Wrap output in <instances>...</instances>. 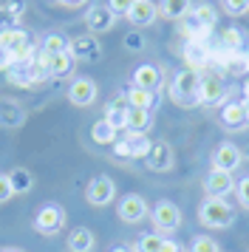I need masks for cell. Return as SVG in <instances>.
Listing matches in <instances>:
<instances>
[{
	"mask_svg": "<svg viewBox=\"0 0 249 252\" xmlns=\"http://www.w3.org/2000/svg\"><path fill=\"white\" fill-rule=\"evenodd\" d=\"M111 252H130V250H127V247H113Z\"/></svg>",
	"mask_w": 249,
	"mask_h": 252,
	"instance_id": "45",
	"label": "cell"
},
{
	"mask_svg": "<svg viewBox=\"0 0 249 252\" xmlns=\"http://www.w3.org/2000/svg\"><path fill=\"white\" fill-rule=\"evenodd\" d=\"M124 99L130 108H142V111H153L158 105V94L156 91H145V88H130L124 94Z\"/></svg>",
	"mask_w": 249,
	"mask_h": 252,
	"instance_id": "22",
	"label": "cell"
},
{
	"mask_svg": "<svg viewBox=\"0 0 249 252\" xmlns=\"http://www.w3.org/2000/svg\"><path fill=\"white\" fill-rule=\"evenodd\" d=\"M11 195H14V190H11V184H9V176L0 173V204H6Z\"/></svg>",
	"mask_w": 249,
	"mask_h": 252,
	"instance_id": "40",
	"label": "cell"
},
{
	"mask_svg": "<svg viewBox=\"0 0 249 252\" xmlns=\"http://www.w3.org/2000/svg\"><path fill=\"white\" fill-rule=\"evenodd\" d=\"M184 60L190 63L192 71H198V68H204V65H207V51H204V46L198 43V40H192L190 46L184 48Z\"/></svg>",
	"mask_w": 249,
	"mask_h": 252,
	"instance_id": "31",
	"label": "cell"
},
{
	"mask_svg": "<svg viewBox=\"0 0 249 252\" xmlns=\"http://www.w3.org/2000/svg\"><path fill=\"white\" fill-rule=\"evenodd\" d=\"M244 108H247V122H249V99H244Z\"/></svg>",
	"mask_w": 249,
	"mask_h": 252,
	"instance_id": "47",
	"label": "cell"
},
{
	"mask_svg": "<svg viewBox=\"0 0 249 252\" xmlns=\"http://www.w3.org/2000/svg\"><path fill=\"white\" fill-rule=\"evenodd\" d=\"M224 12L229 17H244L249 12V3L247 0H224Z\"/></svg>",
	"mask_w": 249,
	"mask_h": 252,
	"instance_id": "35",
	"label": "cell"
},
{
	"mask_svg": "<svg viewBox=\"0 0 249 252\" xmlns=\"http://www.w3.org/2000/svg\"><path fill=\"white\" fill-rule=\"evenodd\" d=\"M158 252H181V244H179V241H173V238H164Z\"/></svg>",
	"mask_w": 249,
	"mask_h": 252,
	"instance_id": "41",
	"label": "cell"
},
{
	"mask_svg": "<svg viewBox=\"0 0 249 252\" xmlns=\"http://www.w3.org/2000/svg\"><path fill=\"white\" fill-rule=\"evenodd\" d=\"M85 26L91 29V34H105L116 26V14L108 6H91L85 14Z\"/></svg>",
	"mask_w": 249,
	"mask_h": 252,
	"instance_id": "14",
	"label": "cell"
},
{
	"mask_svg": "<svg viewBox=\"0 0 249 252\" xmlns=\"http://www.w3.org/2000/svg\"><path fill=\"white\" fill-rule=\"evenodd\" d=\"M161 241H164V235H158V232H147V235H142V238L136 241L130 252H158L161 250Z\"/></svg>",
	"mask_w": 249,
	"mask_h": 252,
	"instance_id": "33",
	"label": "cell"
},
{
	"mask_svg": "<svg viewBox=\"0 0 249 252\" xmlns=\"http://www.w3.org/2000/svg\"><path fill=\"white\" fill-rule=\"evenodd\" d=\"M198 221L210 229H224L235 221V210L224 198H204L198 207Z\"/></svg>",
	"mask_w": 249,
	"mask_h": 252,
	"instance_id": "2",
	"label": "cell"
},
{
	"mask_svg": "<svg viewBox=\"0 0 249 252\" xmlns=\"http://www.w3.org/2000/svg\"><path fill=\"white\" fill-rule=\"evenodd\" d=\"M244 96H247V99H249V80L244 82Z\"/></svg>",
	"mask_w": 249,
	"mask_h": 252,
	"instance_id": "46",
	"label": "cell"
},
{
	"mask_svg": "<svg viewBox=\"0 0 249 252\" xmlns=\"http://www.w3.org/2000/svg\"><path fill=\"white\" fill-rule=\"evenodd\" d=\"M65 227V210L60 204H43L34 216V229L40 235H57Z\"/></svg>",
	"mask_w": 249,
	"mask_h": 252,
	"instance_id": "5",
	"label": "cell"
},
{
	"mask_svg": "<svg viewBox=\"0 0 249 252\" xmlns=\"http://www.w3.org/2000/svg\"><path fill=\"white\" fill-rule=\"evenodd\" d=\"M247 3H249V0H247Z\"/></svg>",
	"mask_w": 249,
	"mask_h": 252,
	"instance_id": "48",
	"label": "cell"
},
{
	"mask_svg": "<svg viewBox=\"0 0 249 252\" xmlns=\"http://www.w3.org/2000/svg\"><path fill=\"white\" fill-rule=\"evenodd\" d=\"M156 6L164 20H184L192 9V0H158Z\"/></svg>",
	"mask_w": 249,
	"mask_h": 252,
	"instance_id": "20",
	"label": "cell"
},
{
	"mask_svg": "<svg viewBox=\"0 0 249 252\" xmlns=\"http://www.w3.org/2000/svg\"><path fill=\"white\" fill-rule=\"evenodd\" d=\"M88 0H60V6H68V9H77V6H85Z\"/></svg>",
	"mask_w": 249,
	"mask_h": 252,
	"instance_id": "43",
	"label": "cell"
},
{
	"mask_svg": "<svg viewBox=\"0 0 249 252\" xmlns=\"http://www.w3.org/2000/svg\"><path fill=\"white\" fill-rule=\"evenodd\" d=\"M124 139H127V148H130L133 159H145L150 153V148H153V142L147 139V133H127Z\"/></svg>",
	"mask_w": 249,
	"mask_h": 252,
	"instance_id": "29",
	"label": "cell"
},
{
	"mask_svg": "<svg viewBox=\"0 0 249 252\" xmlns=\"http://www.w3.org/2000/svg\"><path fill=\"white\" fill-rule=\"evenodd\" d=\"M229 193H235V179L232 173H221V170H210L204 179V195L207 198H226Z\"/></svg>",
	"mask_w": 249,
	"mask_h": 252,
	"instance_id": "11",
	"label": "cell"
},
{
	"mask_svg": "<svg viewBox=\"0 0 249 252\" xmlns=\"http://www.w3.org/2000/svg\"><path fill=\"white\" fill-rule=\"evenodd\" d=\"M158 85H161V71H158V65H153V63H145V65H139V68L133 71V88L156 91Z\"/></svg>",
	"mask_w": 249,
	"mask_h": 252,
	"instance_id": "17",
	"label": "cell"
},
{
	"mask_svg": "<svg viewBox=\"0 0 249 252\" xmlns=\"http://www.w3.org/2000/svg\"><path fill=\"white\" fill-rule=\"evenodd\" d=\"M74 57L68 54V51H62V54H54L51 57V63H48V74H51V80H68L71 74H74Z\"/></svg>",
	"mask_w": 249,
	"mask_h": 252,
	"instance_id": "21",
	"label": "cell"
},
{
	"mask_svg": "<svg viewBox=\"0 0 249 252\" xmlns=\"http://www.w3.org/2000/svg\"><path fill=\"white\" fill-rule=\"evenodd\" d=\"M198 85H201V74L192 68L179 71L173 82H170V99L179 105V108H198L201 99H198Z\"/></svg>",
	"mask_w": 249,
	"mask_h": 252,
	"instance_id": "1",
	"label": "cell"
},
{
	"mask_svg": "<svg viewBox=\"0 0 249 252\" xmlns=\"http://www.w3.org/2000/svg\"><path fill=\"white\" fill-rule=\"evenodd\" d=\"M29 43H31V37H29V32L20 29V26H14V29H3V32H0V48L9 51V54L20 51V48L29 46Z\"/></svg>",
	"mask_w": 249,
	"mask_h": 252,
	"instance_id": "19",
	"label": "cell"
},
{
	"mask_svg": "<svg viewBox=\"0 0 249 252\" xmlns=\"http://www.w3.org/2000/svg\"><path fill=\"white\" fill-rule=\"evenodd\" d=\"M9 184H11V190H14L17 195H26L34 187L31 170H26V167H14V170L9 173Z\"/></svg>",
	"mask_w": 249,
	"mask_h": 252,
	"instance_id": "26",
	"label": "cell"
},
{
	"mask_svg": "<svg viewBox=\"0 0 249 252\" xmlns=\"http://www.w3.org/2000/svg\"><path fill=\"white\" fill-rule=\"evenodd\" d=\"M145 164L147 170L153 173H167L173 170V164H176V153H173V148H170V142H153V148H150V153L145 156Z\"/></svg>",
	"mask_w": 249,
	"mask_h": 252,
	"instance_id": "10",
	"label": "cell"
},
{
	"mask_svg": "<svg viewBox=\"0 0 249 252\" xmlns=\"http://www.w3.org/2000/svg\"><path fill=\"white\" fill-rule=\"evenodd\" d=\"M150 218H153V227H156V232H161V235L176 232V229L181 227V210L173 204V201H167V198H161V201H156V204H153Z\"/></svg>",
	"mask_w": 249,
	"mask_h": 252,
	"instance_id": "4",
	"label": "cell"
},
{
	"mask_svg": "<svg viewBox=\"0 0 249 252\" xmlns=\"http://www.w3.org/2000/svg\"><path fill=\"white\" fill-rule=\"evenodd\" d=\"M0 252H26V250H17V247H3Z\"/></svg>",
	"mask_w": 249,
	"mask_h": 252,
	"instance_id": "44",
	"label": "cell"
},
{
	"mask_svg": "<svg viewBox=\"0 0 249 252\" xmlns=\"http://www.w3.org/2000/svg\"><path fill=\"white\" fill-rule=\"evenodd\" d=\"M93 244H96V238H93V232L88 227H77L68 235V250L71 252H91Z\"/></svg>",
	"mask_w": 249,
	"mask_h": 252,
	"instance_id": "24",
	"label": "cell"
},
{
	"mask_svg": "<svg viewBox=\"0 0 249 252\" xmlns=\"http://www.w3.org/2000/svg\"><path fill=\"white\" fill-rule=\"evenodd\" d=\"M221 127L224 130H244V127L249 125L247 122V108H244V102H226L224 108H221Z\"/></svg>",
	"mask_w": 249,
	"mask_h": 252,
	"instance_id": "15",
	"label": "cell"
},
{
	"mask_svg": "<svg viewBox=\"0 0 249 252\" xmlns=\"http://www.w3.org/2000/svg\"><path fill=\"white\" fill-rule=\"evenodd\" d=\"M127 111H130V105L124 96H116L108 108H105V122L113 127V130H124L127 127Z\"/></svg>",
	"mask_w": 249,
	"mask_h": 252,
	"instance_id": "18",
	"label": "cell"
},
{
	"mask_svg": "<svg viewBox=\"0 0 249 252\" xmlns=\"http://www.w3.org/2000/svg\"><path fill=\"white\" fill-rule=\"evenodd\" d=\"M6 80L11 82V85H17V88H34L37 82H34L31 77V65L26 63V65H11L9 71H6Z\"/></svg>",
	"mask_w": 249,
	"mask_h": 252,
	"instance_id": "28",
	"label": "cell"
},
{
	"mask_svg": "<svg viewBox=\"0 0 249 252\" xmlns=\"http://www.w3.org/2000/svg\"><path fill=\"white\" fill-rule=\"evenodd\" d=\"M26 119H29V114H26V108L23 105H17L14 99H0V127H23L26 125Z\"/></svg>",
	"mask_w": 249,
	"mask_h": 252,
	"instance_id": "16",
	"label": "cell"
},
{
	"mask_svg": "<svg viewBox=\"0 0 249 252\" xmlns=\"http://www.w3.org/2000/svg\"><path fill=\"white\" fill-rule=\"evenodd\" d=\"M221 65H224L232 77H244V74H249V54H232V51H224Z\"/></svg>",
	"mask_w": 249,
	"mask_h": 252,
	"instance_id": "27",
	"label": "cell"
},
{
	"mask_svg": "<svg viewBox=\"0 0 249 252\" xmlns=\"http://www.w3.org/2000/svg\"><path fill=\"white\" fill-rule=\"evenodd\" d=\"M40 48H43L45 54H62V51H68V37L65 34H57V32H51V34L43 37V43H40Z\"/></svg>",
	"mask_w": 249,
	"mask_h": 252,
	"instance_id": "32",
	"label": "cell"
},
{
	"mask_svg": "<svg viewBox=\"0 0 249 252\" xmlns=\"http://www.w3.org/2000/svg\"><path fill=\"white\" fill-rule=\"evenodd\" d=\"M221 43H224L226 51H232V54H249L247 51V37L241 29H224V34H221Z\"/></svg>",
	"mask_w": 249,
	"mask_h": 252,
	"instance_id": "25",
	"label": "cell"
},
{
	"mask_svg": "<svg viewBox=\"0 0 249 252\" xmlns=\"http://www.w3.org/2000/svg\"><path fill=\"white\" fill-rule=\"evenodd\" d=\"M116 198V184L111 176H93L85 187V201L93 207H108Z\"/></svg>",
	"mask_w": 249,
	"mask_h": 252,
	"instance_id": "6",
	"label": "cell"
},
{
	"mask_svg": "<svg viewBox=\"0 0 249 252\" xmlns=\"http://www.w3.org/2000/svg\"><path fill=\"white\" fill-rule=\"evenodd\" d=\"M111 148H113V156H116V159H133V156H130V148H127V139H116Z\"/></svg>",
	"mask_w": 249,
	"mask_h": 252,
	"instance_id": "39",
	"label": "cell"
},
{
	"mask_svg": "<svg viewBox=\"0 0 249 252\" xmlns=\"http://www.w3.org/2000/svg\"><path fill=\"white\" fill-rule=\"evenodd\" d=\"M241 159H244V153H241L232 142H221V145L213 150V170L232 173L235 167H241Z\"/></svg>",
	"mask_w": 249,
	"mask_h": 252,
	"instance_id": "12",
	"label": "cell"
},
{
	"mask_svg": "<svg viewBox=\"0 0 249 252\" xmlns=\"http://www.w3.org/2000/svg\"><path fill=\"white\" fill-rule=\"evenodd\" d=\"M136 0H108V9H111L116 17H122V14L130 12V6H133Z\"/></svg>",
	"mask_w": 249,
	"mask_h": 252,
	"instance_id": "38",
	"label": "cell"
},
{
	"mask_svg": "<svg viewBox=\"0 0 249 252\" xmlns=\"http://www.w3.org/2000/svg\"><path fill=\"white\" fill-rule=\"evenodd\" d=\"M153 125V114L150 111H142V108H130L127 111V133H147Z\"/></svg>",
	"mask_w": 249,
	"mask_h": 252,
	"instance_id": "23",
	"label": "cell"
},
{
	"mask_svg": "<svg viewBox=\"0 0 249 252\" xmlns=\"http://www.w3.org/2000/svg\"><path fill=\"white\" fill-rule=\"evenodd\" d=\"M127 17V23L136 26V29H145V26H153L158 17V6L153 0H136L133 6H130V12L124 14Z\"/></svg>",
	"mask_w": 249,
	"mask_h": 252,
	"instance_id": "13",
	"label": "cell"
},
{
	"mask_svg": "<svg viewBox=\"0 0 249 252\" xmlns=\"http://www.w3.org/2000/svg\"><path fill=\"white\" fill-rule=\"evenodd\" d=\"M147 213H150V207H147V201L139 193L122 195L119 204H116V216L122 218L124 224H139V221H145L147 218Z\"/></svg>",
	"mask_w": 249,
	"mask_h": 252,
	"instance_id": "7",
	"label": "cell"
},
{
	"mask_svg": "<svg viewBox=\"0 0 249 252\" xmlns=\"http://www.w3.org/2000/svg\"><path fill=\"white\" fill-rule=\"evenodd\" d=\"M91 139H93L96 145H113V142H116V130H113L105 119H96L93 127H91Z\"/></svg>",
	"mask_w": 249,
	"mask_h": 252,
	"instance_id": "30",
	"label": "cell"
},
{
	"mask_svg": "<svg viewBox=\"0 0 249 252\" xmlns=\"http://www.w3.org/2000/svg\"><path fill=\"white\" fill-rule=\"evenodd\" d=\"M122 46L127 48V51H142V48H145V37L139 34V32H130V34H124Z\"/></svg>",
	"mask_w": 249,
	"mask_h": 252,
	"instance_id": "37",
	"label": "cell"
},
{
	"mask_svg": "<svg viewBox=\"0 0 249 252\" xmlns=\"http://www.w3.org/2000/svg\"><path fill=\"white\" fill-rule=\"evenodd\" d=\"M68 54L74 57V63H99L102 60V43L96 34H77L68 40Z\"/></svg>",
	"mask_w": 249,
	"mask_h": 252,
	"instance_id": "3",
	"label": "cell"
},
{
	"mask_svg": "<svg viewBox=\"0 0 249 252\" xmlns=\"http://www.w3.org/2000/svg\"><path fill=\"white\" fill-rule=\"evenodd\" d=\"M198 99H201L204 108L226 105V85L221 82V77H215V74H204L201 85H198Z\"/></svg>",
	"mask_w": 249,
	"mask_h": 252,
	"instance_id": "8",
	"label": "cell"
},
{
	"mask_svg": "<svg viewBox=\"0 0 249 252\" xmlns=\"http://www.w3.org/2000/svg\"><path fill=\"white\" fill-rule=\"evenodd\" d=\"M235 195H238V201H241V207L249 210V176H244L241 182H235Z\"/></svg>",
	"mask_w": 249,
	"mask_h": 252,
	"instance_id": "36",
	"label": "cell"
},
{
	"mask_svg": "<svg viewBox=\"0 0 249 252\" xmlns=\"http://www.w3.org/2000/svg\"><path fill=\"white\" fill-rule=\"evenodd\" d=\"M190 252H221L218 241L210 238V235H195L190 241Z\"/></svg>",
	"mask_w": 249,
	"mask_h": 252,
	"instance_id": "34",
	"label": "cell"
},
{
	"mask_svg": "<svg viewBox=\"0 0 249 252\" xmlns=\"http://www.w3.org/2000/svg\"><path fill=\"white\" fill-rule=\"evenodd\" d=\"M11 68V54L0 48V71H9Z\"/></svg>",
	"mask_w": 249,
	"mask_h": 252,
	"instance_id": "42",
	"label": "cell"
},
{
	"mask_svg": "<svg viewBox=\"0 0 249 252\" xmlns=\"http://www.w3.org/2000/svg\"><path fill=\"white\" fill-rule=\"evenodd\" d=\"M96 94H99V88H96V82L91 80V77H74L71 85H68V99H71V105H77V108L93 105L96 102Z\"/></svg>",
	"mask_w": 249,
	"mask_h": 252,
	"instance_id": "9",
	"label": "cell"
}]
</instances>
